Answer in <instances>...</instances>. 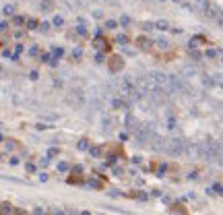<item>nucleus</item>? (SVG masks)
<instances>
[{"label":"nucleus","instance_id":"1","mask_svg":"<svg viewBox=\"0 0 223 215\" xmlns=\"http://www.w3.org/2000/svg\"><path fill=\"white\" fill-rule=\"evenodd\" d=\"M165 153L173 155V157L186 155V141H182V139H169L167 141V147H165Z\"/></svg>","mask_w":223,"mask_h":215},{"label":"nucleus","instance_id":"2","mask_svg":"<svg viewBox=\"0 0 223 215\" xmlns=\"http://www.w3.org/2000/svg\"><path fill=\"white\" fill-rule=\"evenodd\" d=\"M68 101H77L79 105H83V104H85V93H83V89H72V91H70V95H68Z\"/></svg>","mask_w":223,"mask_h":215},{"label":"nucleus","instance_id":"3","mask_svg":"<svg viewBox=\"0 0 223 215\" xmlns=\"http://www.w3.org/2000/svg\"><path fill=\"white\" fill-rule=\"evenodd\" d=\"M122 56H112L109 58V70L112 73H118V70H122Z\"/></svg>","mask_w":223,"mask_h":215},{"label":"nucleus","instance_id":"4","mask_svg":"<svg viewBox=\"0 0 223 215\" xmlns=\"http://www.w3.org/2000/svg\"><path fill=\"white\" fill-rule=\"evenodd\" d=\"M136 48H139V50H145V52H149L151 48H153V41H151V40H147V37H143V35H141L139 40H136Z\"/></svg>","mask_w":223,"mask_h":215},{"label":"nucleus","instance_id":"5","mask_svg":"<svg viewBox=\"0 0 223 215\" xmlns=\"http://www.w3.org/2000/svg\"><path fill=\"white\" fill-rule=\"evenodd\" d=\"M124 126L130 130H136L139 126H136V118H134L132 114H126V118H124Z\"/></svg>","mask_w":223,"mask_h":215},{"label":"nucleus","instance_id":"6","mask_svg":"<svg viewBox=\"0 0 223 215\" xmlns=\"http://www.w3.org/2000/svg\"><path fill=\"white\" fill-rule=\"evenodd\" d=\"M112 108H114V110H124V108H128V101L116 97V99H112Z\"/></svg>","mask_w":223,"mask_h":215},{"label":"nucleus","instance_id":"7","mask_svg":"<svg viewBox=\"0 0 223 215\" xmlns=\"http://www.w3.org/2000/svg\"><path fill=\"white\" fill-rule=\"evenodd\" d=\"M41 10H44V13L54 10V2H52V0H41Z\"/></svg>","mask_w":223,"mask_h":215},{"label":"nucleus","instance_id":"8","mask_svg":"<svg viewBox=\"0 0 223 215\" xmlns=\"http://www.w3.org/2000/svg\"><path fill=\"white\" fill-rule=\"evenodd\" d=\"M192 4H194V8H200V10H204L209 6V0H192Z\"/></svg>","mask_w":223,"mask_h":215},{"label":"nucleus","instance_id":"9","mask_svg":"<svg viewBox=\"0 0 223 215\" xmlns=\"http://www.w3.org/2000/svg\"><path fill=\"white\" fill-rule=\"evenodd\" d=\"M182 75H184V77H194V75H196V68H194V66H184V68H182Z\"/></svg>","mask_w":223,"mask_h":215},{"label":"nucleus","instance_id":"10","mask_svg":"<svg viewBox=\"0 0 223 215\" xmlns=\"http://www.w3.org/2000/svg\"><path fill=\"white\" fill-rule=\"evenodd\" d=\"M27 29H40V21L37 19H27Z\"/></svg>","mask_w":223,"mask_h":215},{"label":"nucleus","instance_id":"11","mask_svg":"<svg viewBox=\"0 0 223 215\" xmlns=\"http://www.w3.org/2000/svg\"><path fill=\"white\" fill-rule=\"evenodd\" d=\"M77 149H79V151L91 149V147H89V141H87V139H81V141H79V145H77Z\"/></svg>","mask_w":223,"mask_h":215},{"label":"nucleus","instance_id":"12","mask_svg":"<svg viewBox=\"0 0 223 215\" xmlns=\"http://www.w3.org/2000/svg\"><path fill=\"white\" fill-rule=\"evenodd\" d=\"M25 23H27V19H25V17H21V15H15L13 17V25H25Z\"/></svg>","mask_w":223,"mask_h":215},{"label":"nucleus","instance_id":"13","mask_svg":"<svg viewBox=\"0 0 223 215\" xmlns=\"http://www.w3.org/2000/svg\"><path fill=\"white\" fill-rule=\"evenodd\" d=\"M2 10H4L6 17H15V6H13V4H4V8H2Z\"/></svg>","mask_w":223,"mask_h":215},{"label":"nucleus","instance_id":"14","mask_svg":"<svg viewBox=\"0 0 223 215\" xmlns=\"http://www.w3.org/2000/svg\"><path fill=\"white\" fill-rule=\"evenodd\" d=\"M116 41H118V44H122V46H124V44H128L130 40H128V35H124V33H118V35H116Z\"/></svg>","mask_w":223,"mask_h":215},{"label":"nucleus","instance_id":"15","mask_svg":"<svg viewBox=\"0 0 223 215\" xmlns=\"http://www.w3.org/2000/svg\"><path fill=\"white\" fill-rule=\"evenodd\" d=\"M155 46H157V48H161V50H163V48H167V46H169V41L165 40V37H159V40L155 41Z\"/></svg>","mask_w":223,"mask_h":215},{"label":"nucleus","instance_id":"16","mask_svg":"<svg viewBox=\"0 0 223 215\" xmlns=\"http://www.w3.org/2000/svg\"><path fill=\"white\" fill-rule=\"evenodd\" d=\"M89 153L93 155V157H101V153H104V149H101V147H91V149H89Z\"/></svg>","mask_w":223,"mask_h":215},{"label":"nucleus","instance_id":"17","mask_svg":"<svg viewBox=\"0 0 223 215\" xmlns=\"http://www.w3.org/2000/svg\"><path fill=\"white\" fill-rule=\"evenodd\" d=\"M104 27H105V29H116V27H118V21H112V19H108V21L104 23Z\"/></svg>","mask_w":223,"mask_h":215},{"label":"nucleus","instance_id":"18","mask_svg":"<svg viewBox=\"0 0 223 215\" xmlns=\"http://www.w3.org/2000/svg\"><path fill=\"white\" fill-rule=\"evenodd\" d=\"M155 27H157V29H161V31H165V29H169V23H167V21H157V23H155Z\"/></svg>","mask_w":223,"mask_h":215},{"label":"nucleus","instance_id":"19","mask_svg":"<svg viewBox=\"0 0 223 215\" xmlns=\"http://www.w3.org/2000/svg\"><path fill=\"white\" fill-rule=\"evenodd\" d=\"M204 56H207L209 60H211V58H217V50H215V48H209V50L204 52Z\"/></svg>","mask_w":223,"mask_h":215},{"label":"nucleus","instance_id":"20","mask_svg":"<svg viewBox=\"0 0 223 215\" xmlns=\"http://www.w3.org/2000/svg\"><path fill=\"white\" fill-rule=\"evenodd\" d=\"M62 54H64L62 48H52V56H54V58H62Z\"/></svg>","mask_w":223,"mask_h":215},{"label":"nucleus","instance_id":"21","mask_svg":"<svg viewBox=\"0 0 223 215\" xmlns=\"http://www.w3.org/2000/svg\"><path fill=\"white\" fill-rule=\"evenodd\" d=\"M68 170H72V168H70L66 161H60L58 164V172H68Z\"/></svg>","mask_w":223,"mask_h":215},{"label":"nucleus","instance_id":"22","mask_svg":"<svg viewBox=\"0 0 223 215\" xmlns=\"http://www.w3.org/2000/svg\"><path fill=\"white\" fill-rule=\"evenodd\" d=\"M176 124H178V120H176L173 116H169V118H167V128L173 130V128H176Z\"/></svg>","mask_w":223,"mask_h":215},{"label":"nucleus","instance_id":"23","mask_svg":"<svg viewBox=\"0 0 223 215\" xmlns=\"http://www.w3.org/2000/svg\"><path fill=\"white\" fill-rule=\"evenodd\" d=\"M52 25H54V27H62V25H64V19H62V17H54Z\"/></svg>","mask_w":223,"mask_h":215},{"label":"nucleus","instance_id":"24","mask_svg":"<svg viewBox=\"0 0 223 215\" xmlns=\"http://www.w3.org/2000/svg\"><path fill=\"white\" fill-rule=\"evenodd\" d=\"M13 205H10V203H2V213H13Z\"/></svg>","mask_w":223,"mask_h":215},{"label":"nucleus","instance_id":"25","mask_svg":"<svg viewBox=\"0 0 223 215\" xmlns=\"http://www.w3.org/2000/svg\"><path fill=\"white\" fill-rule=\"evenodd\" d=\"M50 25H52V23H45V21H44V23H40V31H41V33H48Z\"/></svg>","mask_w":223,"mask_h":215},{"label":"nucleus","instance_id":"26","mask_svg":"<svg viewBox=\"0 0 223 215\" xmlns=\"http://www.w3.org/2000/svg\"><path fill=\"white\" fill-rule=\"evenodd\" d=\"M105 60V56H104V52H97V54H95V62H97V64H101V62Z\"/></svg>","mask_w":223,"mask_h":215},{"label":"nucleus","instance_id":"27","mask_svg":"<svg viewBox=\"0 0 223 215\" xmlns=\"http://www.w3.org/2000/svg\"><path fill=\"white\" fill-rule=\"evenodd\" d=\"M213 79H215V83H217L219 87H223V75H213Z\"/></svg>","mask_w":223,"mask_h":215},{"label":"nucleus","instance_id":"28","mask_svg":"<svg viewBox=\"0 0 223 215\" xmlns=\"http://www.w3.org/2000/svg\"><path fill=\"white\" fill-rule=\"evenodd\" d=\"M40 54V48H37V46H31L29 48V56H37Z\"/></svg>","mask_w":223,"mask_h":215},{"label":"nucleus","instance_id":"29","mask_svg":"<svg viewBox=\"0 0 223 215\" xmlns=\"http://www.w3.org/2000/svg\"><path fill=\"white\" fill-rule=\"evenodd\" d=\"M40 60L41 62H50V60H52V56H50V54H40Z\"/></svg>","mask_w":223,"mask_h":215},{"label":"nucleus","instance_id":"30","mask_svg":"<svg viewBox=\"0 0 223 215\" xmlns=\"http://www.w3.org/2000/svg\"><path fill=\"white\" fill-rule=\"evenodd\" d=\"M58 153H60V149H56V147L48 149V155H50V157H54V155H58Z\"/></svg>","mask_w":223,"mask_h":215},{"label":"nucleus","instance_id":"31","mask_svg":"<svg viewBox=\"0 0 223 215\" xmlns=\"http://www.w3.org/2000/svg\"><path fill=\"white\" fill-rule=\"evenodd\" d=\"M89 186H93V188H101V184H99L97 180H93V178H89Z\"/></svg>","mask_w":223,"mask_h":215},{"label":"nucleus","instance_id":"32","mask_svg":"<svg viewBox=\"0 0 223 215\" xmlns=\"http://www.w3.org/2000/svg\"><path fill=\"white\" fill-rule=\"evenodd\" d=\"M128 23H130V19H128V17H126V15H124L122 19H120V25H124V27H126V25H128Z\"/></svg>","mask_w":223,"mask_h":215},{"label":"nucleus","instance_id":"33","mask_svg":"<svg viewBox=\"0 0 223 215\" xmlns=\"http://www.w3.org/2000/svg\"><path fill=\"white\" fill-rule=\"evenodd\" d=\"M37 77H40V73H37V70H31L29 79H31V81H37Z\"/></svg>","mask_w":223,"mask_h":215},{"label":"nucleus","instance_id":"34","mask_svg":"<svg viewBox=\"0 0 223 215\" xmlns=\"http://www.w3.org/2000/svg\"><path fill=\"white\" fill-rule=\"evenodd\" d=\"M25 170L29 172V174H33V172H35V165H33V164H27V165H25Z\"/></svg>","mask_w":223,"mask_h":215},{"label":"nucleus","instance_id":"35","mask_svg":"<svg viewBox=\"0 0 223 215\" xmlns=\"http://www.w3.org/2000/svg\"><path fill=\"white\" fill-rule=\"evenodd\" d=\"M81 54H83V50H81V48H74V50H72V56H74V58H79Z\"/></svg>","mask_w":223,"mask_h":215},{"label":"nucleus","instance_id":"36","mask_svg":"<svg viewBox=\"0 0 223 215\" xmlns=\"http://www.w3.org/2000/svg\"><path fill=\"white\" fill-rule=\"evenodd\" d=\"M141 27H143V29H145V31H149V29H153V27H155V25H153V23H143V25H141Z\"/></svg>","mask_w":223,"mask_h":215},{"label":"nucleus","instance_id":"37","mask_svg":"<svg viewBox=\"0 0 223 215\" xmlns=\"http://www.w3.org/2000/svg\"><path fill=\"white\" fill-rule=\"evenodd\" d=\"M190 52H192V58H194V60H198V58H200V52H198L196 48H194V50H190Z\"/></svg>","mask_w":223,"mask_h":215},{"label":"nucleus","instance_id":"38","mask_svg":"<svg viewBox=\"0 0 223 215\" xmlns=\"http://www.w3.org/2000/svg\"><path fill=\"white\" fill-rule=\"evenodd\" d=\"M33 213H37V215H40V213H45V207H35Z\"/></svg>","mask_w":223,"mask_h":215},{"label":"nucleus","instance_id":"39","mask_svg":"<svg viewBox=\"0 0 223 215\" xmlns=\"http://www.w3.org/2000/svg\"><path fill=\"white\" fill-rule=\"evenodd\" d=\"M213 190H217L219 195H223V186H221V184H215V186H213Z\"/></svg>","mask_w":223,"mask_h":215},{"label":"nucleus","instance_id":"40","mask_svg":"<svg viewBox=\"0 0 223 215\" xmlns=\"http://www.w3.org/2000/svg\"><path fill=\"white\" fill-rule=\"evenodd\" d=\"M50 128V124H45V122H41V124H37V130H45Z\"/></svg>","mask_w":223,"mask_h":215},{"label":"nucleus","instance_id":"41","mask_svg":"<svg viewBox=\"0 0 223 215\" xmlns=\"http://www.w3.org/2000/svg\"><path fill=\"white\" fill-rule=\"evenodd\" d=\"M50 164V157H41L40 159V165H48Z\"/></svg>","mask_w":223,"mask_h":215},{"label":"nucleus","instance_id":"42","mask_svg":"<svg viewBox=\"0 0 223 215\" xmlns=\"http://www.w3.org/2000/svg\"><path fill=\"white\" fill-rule=\"evenodd\" d=\"M72 172H74V174H79V172H83V165H74V168H72Z\"/></svg>","mask_w":223,"mask_h":215},{"label":"nucleus","instance_id":"43","mask_svg":"<svg viewBox=\"0 0 223 215\" xmlns=\"http://www.w3.org/2000/svg\"><path fill=\"white\" fill-rule=\"evenodd\" d=\"M0 29L6 31V29H8V23H6V21H2V23H0Z\"/></svg>","mask_w":223,"mask_h":215},{"label":"nucleus","instance_id":"44","mask_svg":"<svg viewBox=\"0 0 223 215\" xmlns=\"http://www.w3.org/2000/svg\"><path fill=\"white\" fill-rule=\"evenodd\" d=\"M105 164H108V165H114V164H116V157H114V155H112V157H109V159L105 161Z\"/></svg>","mask_w":223,"mask_h":215},{"label":"nucleus","instance_id":"45","mask_svg":"<svg viewBox=\"0 0 223 215\" xmlns=\"http://www.w3.org/2000/svg\"><path fill=\"white\" fill-rule=\"evenodd\" d=\"M114 174L116 176H122V168H114Z\"/></svg>","mask_w":223,"mask_h":215},{"label":"nucleus","instance_id":"46","mask_svg":"<svg viewBox=\"0 0 223 215\" xmlns=\"http://www.w3.org/2000/svg\"><path fill=\"white\" fill-rule=\"evenodd\" d=\"M40 180H41V182L48 180V174H45V172H44V174H40Z\"/></svg>","mask_w":223,"mask_h":215},{"label":"nucleus","instance_id":"47","mask_svg":"<svg viewBox=\"0 0 223 215\" xmlns=\"http://www.w3.org/2000/svg\"><path fill=\"white\" fill-rule=\"evenodd\" d=\"M221 62H223V58H221Z\"/></svg>","mask_w":223,"mask_h":215}]
</instances>
